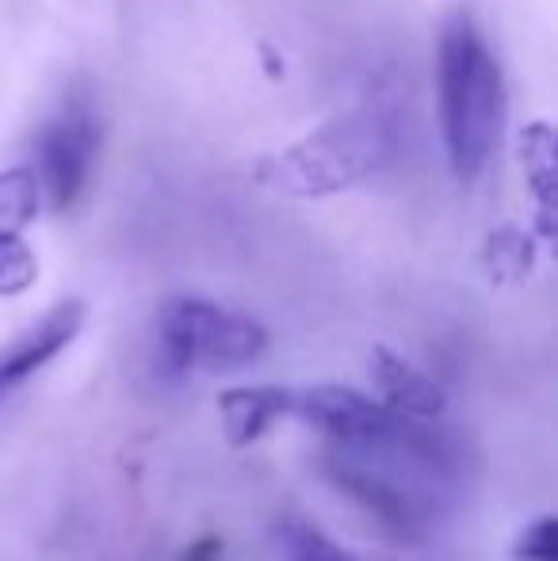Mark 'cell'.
<instances>
[{"instance_id":"obj_2","label":"cell","mask_w":558,"mask_h":561,"mask_svg":"<svg viewBox=\"0 0 558 561\" xmlns=\"http://www.w3.org/2000/svg\"><path fill=\"white\" fill-rule=\"evenodd\" d=\"M398 157V126L379 107H356L314 126L257 164V180L291 199H329L379 176Z\"/></svg>"},{"instance_id":"obj_13","label":"cell","mask_w":558,"mask_h":561,"mask_svg":"<svg viewBox=\"0 0 558 561\" xmlns=\"http://www.w3.org/2000/svg\"><path fill=\"white\" fill-rule=\"evenodd\" d=\"M516 561H558V524L551 516L524 527L516 539Z\"/></svg>"},{"instance_id":"obj_5","label":"cell","mask_w":558,"mask_h":561,"mask_svg":"<svg viewBox=\"0 0 558 561\" xmlns=\"http://www.w3.org/2000/svg\"><path fill=\"white\" fill-rule=\"evenodd\" d=\"M291 413L349 455H372V450L387 447L406 421V416L390 413L383 401L364 398L349 386H310L303 393H291Z\"/></svg>"},{"instance_id":"obj_3","label":"cell","mask_w":558,"mask_h":561,"mask_svg":"<svg viewBox=\"0 0 558 561\" xmlns=\"http://www.w3.org/2000/svg\"><path fill=\"white\" fill-rule=\"evenodd\" d=\"M161 363L172 375L187 370H241L269 347V329L249 313L226 310L207 298H172L157 318Z\"/></svg>"},{"instance_id":"obj_11","label":"cell","mask_w":558,"mask_h":561,"mask_svg":"<svg viewBox=\"0 0 558 561\" xmlns=\"http://www.w3.org/2000/svg\"><path fill=\"white\" fill-rule=\"evenodd\" d=\"M43 207V187L31 164H15V169H0V229L20 233L38 218Z\"/></svg>"},{"instance_id":"obj_1","label":"cell","mask_w":558,"mask_h":561,"mask_svg":"<svg viewBox=\"0 0 558 561\" xmlns=\"http://www.w3.org/2000/svg\"><path fill=\"white\" fill-rule=\"evenodd\" d=\"M440 134L455 180L470 184L486 172L505 126V77L470 15H452L436 54Z\"/></svg>"},{"instance_id":"obj_12","label":"cell","mask_w":558,"mask_h":561,"mask_svg":"<svg viewBox=\"0 0 558 561\" xmlns=\"http://www.w3.org/2000/svg\"><path fill=\"white\" fill-rule=\"evenodd\" d=\"M38 283V256L20 233L0 229V298H15Z\"/></svg>"},{"instance_id":"obj_10","label":"cell","mask_w":558,"mask_h":561,"mask_svg":"<svg viewBox=\"0 0 558 561\" xmlns=\"http://www.w3.org/2000/svg\"><path fill=\"white\" fill-rule=\"evenodd\" d=\"M521 164L528 187L539 199L544 226L551 229V203H555V130L551 123H532L521 134Z\"/></svg>"},{"instance_id":"obj_7","label":"cell","mask_w":558,"mask_h":561,"mask_svg":"<svg viewBox=\"0 0 558 561\" xmlns=\"http://www.w3.org/2000/svg\"><path fill=\"white\" fill-rule=\"evenodd\" d=\"M84 329V302L81 298H66L58 302L43 321L27 329L15 344H8L0 352V409L4 401L20 390L27 378H35L46 363H54L69 344L77 340V333Z\"/></svg>"},{"instance_id":"obj_8","label":"cell","mask_w":558,"mask_h":561,"mask_svg":"<svg viewBox=\"0 0 558 561\" xmlns=\"http://www.w3.org/2000/svg\"><path fill=\"white\" fill-rule=\"evenodd\" d=\"M367 375H372L375 390H379L383 405L398 416H413V421H436L447 409V393L436 378H429L421 367L402 359L390 347H372L367 359Z\"/></svg>"},{"instance_id":"obj_14","label":"cell","mask_w":558,"mask_h":561,"mask_svg":"<svg viewBox=\"0 0 558 561\" xmlns=\"http://www.w3.org/2000/svg\"><path fill=\"white\" fill-rule=\"evenodd\" d=\"M218 558H223V539H215V535H203V539H195L180 554V561H218Z\"/></svg>"},{"instance_id":"obj_9","label":"cell","mask_w":558,"mask_h":561,"mask_svg":"<svg viewBox=\"0 0 558 561\" xmlns=\"http://www.w3.org/2000/svg\"><path fill=\"white\" fill-rule=\"evenodd\" d=\"M223 432L234 447H249L264 436L276 421L291 413V390L283 386H238L218 398Z\"/></svg>"},{"instance_id":"obj_6","label":"cell","mask_w":558,"mask_h":561,"mask_svg":"<svg viewBox=\"0 0 558 561\" xmlns=\"http://www.w3.org/2000/svg\"><path fill=\"white\" fill-rule=\"evenodd\" d=\"M321 466H326V478L333 481L352 504H360L387 535H395V539H402V542H418L424 535V527H429V508H424L421 496L413 493V489H406L402 481H395L383 470H372L364 458L344 455V450L329 455Z\"/></svg>"},{"instance_id":"obj_4","label":"cell","mask_w":558,"mask_h":561,"mask_svg":"<svg viewBox=\"0 0 558 561\" xmlns=\"http://www.w3.org/2000/svg\"><path fill=\"white\" fill-rule=\"evenodd\" d=\"M100 118L92 112L89 100L73 96L66 100L58 115L43 126L38 134V187L43 199L50 203V210H69L89 187V176L96 169L100 157Z\"/></svg>"}]
</instances>
